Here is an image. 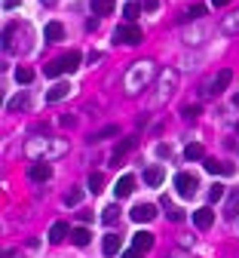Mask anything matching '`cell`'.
I'll return each instance as SVG.
<instances>
[{
  "instance_id": "obj_13",
  "label": "cell",
  "mask_w": 239,
  "mask_h": 258,
  "mask_svg": "<svg viewBox=\"0 0 239 258\" xmlns=\"http://www.w3.org/2000/svg\"><path fill=\"white\" fill-rule=\"evenodd\" d=\"M117 10V0H92V13L95 16H111Z\"/></svg>"
},
{
  "instance_id": "obj_16",
  "label": "cell",
  "mask_w": 239,
  "mask_h": 258,
  "mask_svg": "<svg viewBox=\"0 0 239 258\" xmlns=\"http://www.w3.org/2000/svg\"><path fill=\"white\" fill-rule=\"evenodd\" d=\"M64 237H71V231H67V224H64V221H55L52 228H49V240H52V243H61Z\"/></svg>"
},
{
  "instance_id": "obj_12",
  "label": "cell",
  "mask_w": 239,
  "mask_h": 258,
  "mask_svg": "<svg viewBox=\"0 0 239 258\" xmlns=\"http://www.w3.org/2000/svg\"><path fill=\"white\" fill-rule=\"evenodd\" d=\"M43 37H46L49 43H58V40L64 37V25H61V22H49L46 31H43Z\"/></svg>"
},
{
  "instance_id": "obj_28",
  "label": "cell",
  "mask_w": 239,
  "mask_h": 258,
  "mask_svg": "<svg viewBox=\"0 0 239 258\" xmlns=\"http://www.w3.org/2000/svg\"><path fill=\"white\" fill-rule=\"evenodd\" d=\"M202 16H206V7H199V4H196V7H190V10H187L181 19L187 22V19H202Z\"/></svg>"
},
{
  "instance_id": "obj_18",
  "label": "cell",
  "mask_w": 239,
  "mask_h": 258,
  "mask_svg": "<svg viewBox=\"0 0 239 258\" xmlns=\"http://www.w3.org/2000/svg\"><path fill=\"white\" fill-rule=\"evenodd\" d=\"M163 175H166L163 166H147V169H144V181H147L150 187H156V184L163 181Z\"/></svg>"
},
{
  "instance_id": "obj_34",
  "label": "cell",
  "mask_w": 239,
  "mask_h": 258,
  "mask_svg": "<svg viewBox=\"0 0 239 258\" xmlns=\"http://www.w3.org/2000/svg\"><path fill=\"white\" fill-rule=\"evenodd\" d=\"M123 13H126V19H135V16H138V13H141V7H135V4H129V7H126Z\"/></svg>"
},
{
  "instance_id": "obj_17",
  "label": "cell",
  "mask_w": 239,
  "mask_h": 258,
  "mask_svg": "<svg viewBox=\"0 0 239 258\" xmlns=\"http://www.w3.org/2000/svg\"><path fill=\"white\" fill-rule=\"evenodd\" d=\"M230 80H233V71H230V68H224V71L215 77V83H212V92H224V89L230 86Z\"/></svg>"
},
{
  "instance_id": "obj_21",
  "label": "cell",
  "mask_w": 239,
  "mask_h": 258,
  "mask_svg": "<svg viewBox=\"0 0 239 258\" xmlns=\"http://www.w3.org/2000/svg\"><path fill=\"white\" fill-rule=\"evenodd\" d=\"M43 74H46V77H58V74H64V61H61V58L49 61L46 68H43Z\"/></svg>"
},
{
  "instance_id": "obj_24",
  "label": "cell",
  "mask_w": 239,
  "mask_h": 258,
  "mask_svg": "<svg viewBox=\"0 0 239 258\" xmlns=\"http://www.w3.org/2000/svg\"><path fill=\"white\" fill-rule=\"evenodd\" d=\"M101 221H105L108 228H114V224L120 221V209H117V206H108V209H105V215H101Z\"/></svg>"
},
{
  "instance_id": "obj_20",
  "label": "cell",
  "mask_w": 239,
  "mask_h": 258,
  "mask_svg": "<svg viewBox=\"0 0 239 258\" xmlns=\"http://www.w3.org/2000/svg\"><path fill=\"white\" fill-rule=\"evenodd\" d=\"M61 61H64V74H71L80 68V52H67V55H61Z\"/></svg>"
},
{
  "instance_id": "obj_31",
  "label": "cell",
  "mask_w": 239,
  "mask_h": 258,
  "mask_svg": "<svg viewBox=\"0 0 239 258\" xmlns=\"http://www.w3.org/2000/svg\"><path fill=\"white\" fill-rule=\"evenodd\" d=\"M111 136H117V126H105V129H101V133H95L92 139H95V142H101V139H111Z\"/></svg>"
},
{
  "instance_id": "obj_38",
  "label": "cell",
  "mask_w": 239,
  "mask_h": 258,
  "mask_svg": "<svg viewBox=\"0 0 239 258\" xmlns=\"http://www.w3.org/2000/svg\"><path fill=\"white\" fill-rule=\"evenodd\" d=\"M212 4H215V7H227V4H230V0H212Z\"/></svg>"
},
{
  "instance_id": "obj_2",
  "label": "cell",
  "mask_w": 239,
  "mask_h": 258,
  "mask_svg": "<svg viewBox=\"0 0 239 258\" xmlns=\"http://www.w3.org/2000/svg\"><path fill=\"white\" fill-rule=\"evenodd\" d=\"M175 86H178V71H175V68H166V71L160 74V83H156V95H153V102L160 105L163 99H169V95L175 92Z\"/></svg>"
},
{
  "instance_id": "obj_36",
  "label": "cell",
  "mask_w": 239,
  "mask_h": 258,
  "mask_svg": "<svg viewBox=\"0 0 239 258\" xmlns=\"http://www.w3.org/2000/svg\"><path fill=\"white\" fill-rule=\"evenodd\" d=\"M123 258H144V252L141 249H129V252H123Z\"/></svg>"
},
{
  "instance_id": "obj_35",
  "label": "cell",
  "mask_w": 239,
  "mask_h": 258,
  "mask_svg": "<svg viewBox=\"0 0 239 258\" xmlns=\"http://www.w3.org/2000/svg\"><path fill=\"white\" fill-rule=\"evenodd\" d=\"M28 105V99H25V95H19V99H13L10 102V111H16V108H25Z\"/></svg>"
},
{
  "instance_id": "obj_27",
  "label": "cell",
  "mask_w": 239,
  "mask_h": 258,
  "mask_svg": "<svg viewBox=\"0 0 239 258\" xmlns=\"http://www.w3.org/2000/svg\"><path fill=\"white\" fill-rule=\"evenodd\" d=\"M16 80H19V83H31V80H34V71L25 68V64H19V68H16Z\"/></svg>"
},
{
  "instance_id": "obj_5",
  "label": "cell",
  "mask_w": 239,
  "mask_h": 258,
  "mask_svg": "<svg viewBox=\"0 0 239 258\" xmlns=\"http://www.w3.org/2000/svg\"><path fill=\"white\" fill-rule=\"evenodd\" d=\"M202 166H206V172H212V175H233L236 172L230 163H221V160H215V157H206Z\"/></svg>"
},
{
  "instance_id": "obj_8",
  "label": "cell",
  "mask_w": 239,
  "mask_h": 258,
  "mask_svg": "<svg viewBox=\"0 0 239 258\" xmlns=\"http://www.w3.org/2000/svg\"><path fill=\"white\" fill-rule=\"evenodd\" d=\"M135 145H138V139H135V136H132V139H123V142L114 148V154H111V163L117 166V163H120V160H123V157H126V154H129Z\"/></svg>"
},
{
  "instance_id": "obj_33",
  "label": "cell",
  "mask_w": 239,
  "mask_h": 258,
  "mask_svg": "<svg viewBox=\"0 0 239 258\" xmlns=\"http://www.w3.org/2000/svg\"><path fill=\"white\" fill-rule=\"evenodd\" d=\"M221 197H224V187H221V184H215V187L209 190V200H212V203H218Z\"/></svg>"
},
{
  "instance_id": "obj_25",
  "label": "cell",
  "mask_w": 239,
  "mask_h": 258,
  "mask_svg": "<svg viewBox=\"0 0 239 258\" xmlns=\"http://www.w3.org/2000/svg\"><path fill=\"white\" fill-rule=\"evenodd\" d=\"M184 157L187 160H206V151H202V145H187V151H184Z\"/></svg>"
},
{
  "instance_id": "obj_40",
  "label": "cell",
  "mask_w": 239,
  "mask_h": 258,
  "mask_svg": "<svg viewBox=\"0 0 239 258\" xmlns=\"http://www.w3.org/2000/svg\"><path fill=\"white\" fill-rule=\"evenodd\" d=\"M43 4H55V0H43Z\"/></svg>"
},
{
  "instance_id": "obj_3",
  "label": "cell",
  "mask_w": 239,
  "mask_h": 258,
  "mask_svg": "<svg viewBox=\"0 0 239 258\" xmlns=\"http://www.w3.org/2000/svg\"><path fill=\"white\" fill-rule=\"evenodd\" d=\"M144 40V34H141V28L138 25H120L117 31H114V43H123V46H135V43H141Z\"/></svg>"
},
{
  "instance_id": "obj_10",
  "label": "cell",
  "mask_w": 239,
  "mask_h": 258,
  "mask_svg": "<svg viewBox=\"0 0 239 258\" xmlns=\"http://www.w3.org/2000/svg\"><path fill=\"white\" fill-rule=\"evenodd\" d=\"M71 83H55L49 92H46V102H61V99H67V95H71Z\"/></svg>"
},
{
  "instance_id": "obj_30",
  "label": "cell",
  "mask_w": 239,
  "mask_h": 258,
  "mask_svg": "<svg viewBox=\"0 0 239 258\" xmlns=\"http://www.w3.org/2000/svg\"><path fill=\"white\" fill-rule=\"evenodd\" d=\"M236 209H239V190H233V194H230V200H227V215H233Z\"/></svg>"
},
{
  "instance_id": "obj_41",
  "label": "cell",
  "mask_w": 239,
  "mask_h": 258,
  "mask_svg": "<svg viewBox=\"0 0 239 258\" xmlns=\"http://www.w3.org/2000/svg\"><path fill=\"white\" fill-rule=\"evenodd\" d=\"M236 133H239V123H236Z\"/></svg>"
},
{
  "instance_id": "obj_22",
  "label": "cell",
  "mask_w": 239,
  "mask_h": 258,
  "mask_svg": "<svg viewBox=\"0 0 239 258\" xmlns=\"http://www.w3.org/2000/svg\"><path fill=\"white\" fill-rule=\"evenodd\" d=\"M80 200H83V187H71L64 194V206H77Z\"/></svg>"
},
{
  "instance_id": "obj_37",
  "label": "cell",
  "mask_w": 239,
  "mask_h": 258,
  "mask_svg": "<svg viewBox=\"0 0 239 258\" xmlns=\"http://www.w3.org/2000/svg\"><path fill=\"white\" fill-rule=\"evenodd\" d=\"M144 10H147V13H153V10H156V0H144Z\"/></svg>"
},
{
  "instance_id": "obj_4",
  "label": "cell",
  "mask_w": 239,
  "mask_h": 258,
  "mask_svg": "<svg viewBox=\"0 0 239 258\" xmlns=\"http://www.w3.org/2000/svg\"><path fill=\"white\" fill-rule=\"evenodd\" d=\"M196 187H199V178L196 175H190V172H178L175 175V190L181 194V197H193Z\"/></svg>"
},
{
  "instance_id": "obj_26",
  "label": "cell",
  "mask_w": 239,
  "mask_h": 258,
  "mask_svg": "<svg viewBox=\"0 0 239 258\" xmlns=\"http://www.w3.org/2000/svg\"><path fill=\"white\" fill-rule=\"evenodd\" d=\"M163 206H166V215H169V221H184V212H181L178 206H172L169 200H163Z\"/></svg>"
},
{
  "instance_id": "obj_23",
  "label": "cell",
  "mask_w": 239,
  "mask_h": 258,
  "mask_svg": "<svg viewBox=\"0 0 239 258\" xmlns=\"http://www.w3.org/2000/svg\"><path fill=\"white\" fill-rule=\"evenodd\" d=\"M86 184H89L92 194H98L101 187H105V175H101V172H89V181H86Z\"/></svg>"
},
{
  "instance_id": "obj_29",
  "label": "cell",
  "mask_w": 239,
  "mask_h": 258,
  "mask_svg": "<svg viewBox=\"0 0 239 258\" xmlns=\"http://www.w3.org/2000/svg\"><path fill=\"white\" fill-rule=\"evenodd\" d=\"M224 31H227V34H236V31H239V13L230 16V19H224Z\"/></svg>"
},
{
  "instance_id": "obj_9",
  "label": "cell",
  "mask_w": 239,
  "mask_h": 258,
  "mask_svg": "<svg viewBox=\"0 0 239 258\" xmlns=\"http://www.w3.org/2000/svg\"><path fill=\"white\" fill-rule=\"evenodd\" d=\"M156 218V206H150V203H141V206H135L132 209V221H153Z\"/></svg>"
},
{
  "instance_id": "obj_1",
  "label": "cell",
  "mask_w": 239,
  "mask_h": 258,
  "mask_svg": "<svg viewBox=\"0 0 239 258\" xmlns=\"http://www.w3.org/2000/svg\"><path fill=\"white\" fill-rule=\"evenodd\" d=\"M147 80H150V61H135L126 77V92H138Z\"/></svg>"
},
{
  "instance_id": "obj_14",
  "label": "cell",
  "mask_w": 239,
  "mask_h": 258,
  "mask_svg": "<svg viewBox=\"0 0 239 258\" xmlns=\"http://www.w3.org/2000/svg\"><path fill=\"white\" fill-rule=\"evenodd\" d=\"M132 243H135V249H141V252H147L150 246H153V234L150 231H138L132 237Z\"/></svg>"
},
{
  "instance_id": "obj_32",
  "label": "cell",
  "mask_w": 239,
  "mask_h": 258,
  "mask_svg": "<svg viewBox=\"0 0 239 258\" xmlns=\"http://www.w3.org/2000/svg\"><path fill=\"white\" fill-rule=\"evenodd\" d=\"M181 114H184V120H193V117H199V105H187Z\"/></svg>"
},
{
  "instance_id": "obj_15",
  "label": "cell",
  "mask_w": 239,
  "mask_h": 258,
  "mask_svg": "<svg viewBox=\"0 0 239 258\" xmlns=\"http://www.w3.org/2000/svg\"><path fill=\"white\" fill-rule=\"evenodd\" d=\"M120 246H123V240H120L117 234H108V237H105V243H101V252H105V255H117V252H120Z\"/></svg>"
},
{
  "instance_id": "obj_39",
  "label": "cell",
  "mask_w": 239,
  "mask_h": 258,
  "mask_svg": "<svg viewBox=\"0 0 239 258\" xmlns=\"http://www.w3.org/2000/svg\"><path fill=\"white\" fill-rule=\"evenodd\" d=\"M233 105H236V108H239V92H236V95H233Z\"/></svg>"
},
{
  "instance_id": "obj_19",
  "label": "cell",
  "mask_w": 239,
  "mask_h": 258,
  "mask_svg": "<svg viewBox=\"0 0 239 258\" xmlns=\"http://www.w3.org/2000/svg\"><path fill=\"white\" fill-rule=\"evenodd\" d=\"M89 240H92V234H89L86 228H74V231H71V243H74V246H89Z\"/></svg>"
},
{
  "instance_id": "obj_6",
  "label": "cell",
  "mask_w": 239,
  "mask_h": 258,
  "mask_svg": "<svg viewBox=\"0 0 239 258\" xmlns=\"http://www.w3.org/2000/svg\"><path fill=\"white\" fill-rule=\"evenodd\" d=\"M28 175H31L34 181H46V178H52V166L46 163V160H37V163H31Z\"/></svg>"
},
{
  "instance_id": "obj_11",
  "label": "cell",
  "mask_w": 239,
  "mask_h": 258,
  "mask_svg": "<svg viewBox=\"0 0 239 258\" xmlns=\"http://www.w3.org/2000/svg\"><path fill=\"white\" fill-rule=\"evenodd\" d=\"M132 187H135V178H132V175H123V178L114 184V194H117V200L129 197V194H132Z\"/></svg>"
},
{
  "instance_id": "obj_7",
  "label": "cell",
  "mask_w": 239,
  "mask_h": 258,
  "mask_svg": "<svg viewBox=\"0 0 239 258\" xmlns=\"http://www.w3.org/2000/svg\"><path fill=\"white\" fill-rule=\"evenodd\" d=\"M193 224H196L199 231H206V228H212V224H215V212H212L209 206H202V209H196V212H193Z\"/></svg>"
}]
</instances>
